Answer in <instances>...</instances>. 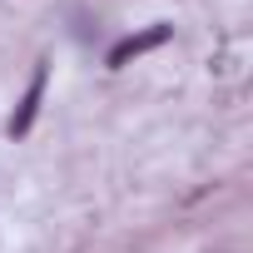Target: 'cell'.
<instances>
[{
  "instance_id": "obj_2",
  "label": "cell",
  "mask_w": 253,
  "mask_h": 253,
  "mask_svg": "<svg viewBox=\"0 0 253 253\" xmlns=\"http://www.w3.org/2000/svg\"><path fill=\"white\" fill-rule=\"evenodd\" d=\"M40 94H45V65H35V75H30V89H25V99H20L15 119H10V134H25L30 124H35V109H40Z\"/></svg>"
},
{
  "instance_id": "obj_1",
  "label": "cell",
  "mask_w": 253,
  "mask_h": 253,
  "mask_svg": "<svg viewBox=\"0 0 253 253\" xmlns=\"http://www.w3.org/2000/svg\"><path fill=\"white\" fill-rule=\"evenodd\" d=\"M169 40V25H154V30H144V35H129V40H119L114 50H109V70H124L129 60H139L144 50H154V45H164Z\"/></svg>"
}]
</instances>
